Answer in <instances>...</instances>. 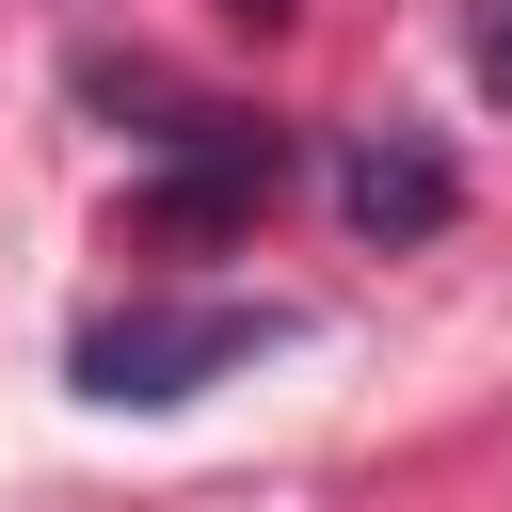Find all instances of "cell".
Masks as SVG:
<instances>
[{
	"label": "cell",
	"mask_w": 512,
	"mask_h": 512,
	"mask_svg": "<svg viewBox=\"0 0 512 512\" xmlns=\"http://www.w3.org/2000/svg\"><path fill=\"white\" fill-rule=\"evenodd\" d=\"M224 16H256V32H272V16H288V0H224Z\"/></svg>",
	"instance_id": "4"
},
{
	"label": "cell",
	"mask_w": 512,
	"mask_h": 512,
	"mask_svg": "<svg viewBox=\"0 0 512 512\" xmlns=\"http://www.w3.org/2000/svg\"><path fill=\"white\" fill-rule=\"evenodd\" d=\"M480 80L512 96V0H480Z\"/></svg>",
	"instance_id": "3"
},
{
	"label": "cell",
	"mask_w": 512,
	"mask_h": 512,
	"mask_svg": "<svg viewBox=\"0 0 512 512\" xmlns=\"http://www.w3.org/2000/svg\"><path fill=\"white\" fill-rule=\"evenodd\" d=\"M336 208H352L368 240H432V224L464 208V176H448V160H432L416 128H368V144L336 160Z\"/></svg>",
	"instance_id": "2"
},
{
	"label": "cell",
	"mask_w": 512,
	"mask_h": 512,
	"mask_svg": "<svg viewBox=\"0 0 512 512\" xmlns=\"http://www.w3.org/2000/svg\"><path fill=\"white\" fill-rule=\"evenodd\" d=\"M256 352H288V304H112L80 336V400L160 416V400H192L208 368H256Z\"/></svg>",
	"instance_id": "1"
}]
</instances>
